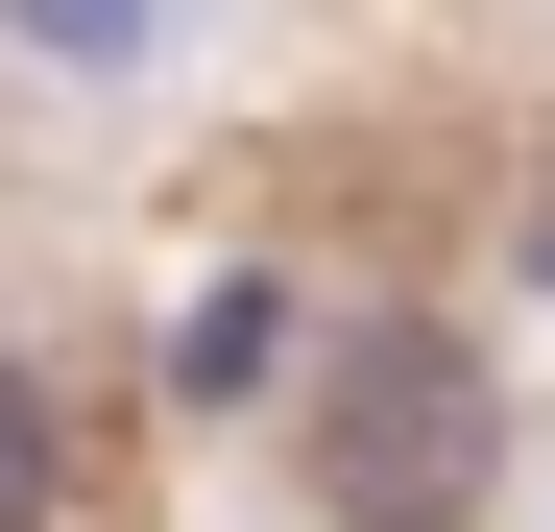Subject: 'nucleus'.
Here are the masks:
<instances>
[{"label":"nucleus","mask_w":555,"mask_h":532,"mask_svg":"<svg viewBox=\"0 0 555 532\" xmlns=\"http://www.w3.org/2000/svg\"><path fill=\"white\" fill-rule=\"evenodd\" d=\"M314 508H338V532H459V508H483V364H459L435 315H362V339H338Z\"/></svg>","instance_id":"nucleus-1"},{"label":"nucleus","mask_w":555,"mask_h":532,"mask_svg":"<svg viewBox=\"0 0 555 532\" xmlns=\"http://www.w3.org/2000/svg\"><path fill=\"white\" fill-rule=\"evenodd\" d=\"M49 484H73V411H49L25 364H0V532H49Z\"/></svg>","instance_id":"nucleus-2"}]
</instances>
